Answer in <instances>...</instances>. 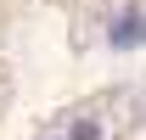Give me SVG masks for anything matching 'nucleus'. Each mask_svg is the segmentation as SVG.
Segmentation results:
<instances>
[{"mask_svg": "<svg viewBox=\"0 0 146 140\" xmlns=\"http://www.w3.org/2000/svg\"><path fill=\"white\" fill-rule=\"evenodd\" d=\"M141 39H146V17H135V11H129V17H118L112 45H141Z\"/></svg>", "mask_w": 146, "mask_h": 140, "instance_id": "1", "label": "nucleus"}]
</instances>
